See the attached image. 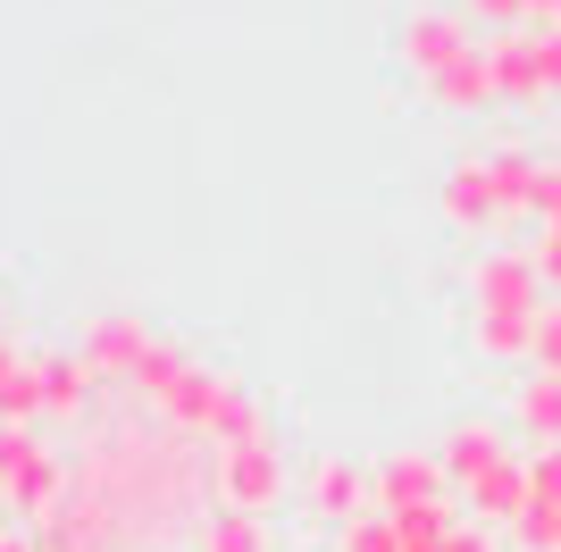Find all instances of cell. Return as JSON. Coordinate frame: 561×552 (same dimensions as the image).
I'll return each instance as SVG.
<instances>
[{
  "mask_svg": "<svg viewBox=\"0 0 561 552\" xmlns=\"http://www.w3.org/2000/svg\"><path fill=\"white\" fill-rule=\"evenodd\" d=\"M0 552H50V544H25V536H0Z\"/></svg>",
  "mask_w": 561,
  "mask_h": 552,
  "instance_id": "cell-23",
  "label": "cell"
},
{
  "mask_svg": "<svg viewBox=\"0 0 561 552\" xmlns=\"http://www.w3.org/2000/svg\"><path fill=\"white\" fill-rule=\"evenodd\" d=\"M512 427L528 436V452H553L561 444V377L553 368H528L512 386Z\"/></svg>",
  "mask_w": 561,
  "mask_h": 552,
  "instance_id": "cell-10",
  "label": "cell"
},
{
  "mask_svg": "<svg viewBox=\"0 0 561 552\" xmlns=\"http://www.w3.org/2000/svg\"><path fill=\"white\" fill-rule=\"evenodd\" d=\"M151 335H142V319L135 310H101L93 326H84V360H93V377H126V386H135V368L151 360Z\"/></svg>",
  "mask_w": 561,
  "mask_h": 552,
  "instance_id": "cell-8",
  "label": "cell"
},
{
  "mask_svg": "<svg viewBox=\"0 0 561 552\" xmlns=\"http://www.w3.org/2000/svg\"><path fill=\"white\" fill-rule=\"evenodd\" d=\"M34 377H43V411L50 418H76L84 393H93V360H84V352H76V360H34Z\"/></svg>",
  "mask_w": 561,
  "mask_h": 552,
  "instance_id": "cell-14",
  "label": "cell"
},
{
  "mask_svg": "<svg viewBox=\"0 0 561 552\" xmlns=\"http://www.w3.org/2000/svg\"><path fill=\"white\" fill-rule=\"evenodd\" d=\"M445 478L469 494L478 528H519V510H528V452L503 444V427H486V418L453 427L445 436Z\"/></svg>",
  "mask_w": 561,
  "mask_h": 552,
  "instance_id": "cell-1",
  "label": "cell"
},
{
  "mask_svg": "<svg viewBox=\"0 0 561 552\" xmlns=\"http://www.w3.org/2000/svg\"><path fill=\"white\" fill-rule=\"evenodd\" d=\"M427 503H453L445 452H386L377 460V510H427Z\"/></svg>",
  "mask_w": 561,
  "mask_h": 552,
  "instance_id": "cell-6",
  "label": "cell"
},
{
  "mask_svg": "<svg viewBox=\"0 0 561 552\" xmlns=\"http://www.w3.org/2000/svg\"><path fill=\"white\" fill-rule=\"evenodd\" d=\"M537 319L545 310H478L469 344L486 352V360H537Z\"/></svg>",
  "mask_w": 561,
  "mask_h": 552,
  "instance_id": "cell-11",
  "label": "cell"
},
{
  "mask_svg": "<svg viewBox=\"0 0 561 552\" xmlns=\"http://www.w3.org/2000/svg\"><path fill=\"white\" fill-rule=\"evenodd\" d=\"M445 209L461 218V227H478V218H503V176H494V160H453Z\"/></svg>",
  "mask_w": 561,
  "mask_h": 552,
  "instance_id": "cell-12",
  "label": "cell"
},
{
  "mask_svg": "<svg viewBox=\"0 0 561 552\" xmlns=\"http://www.w3.org/2000/svg\"><path fill=\"white\" fill-rule=\"evenodd\" d=\"M503 101H561V25H512L486 43Z\"/></svg>",
  "mask_w": 561,
  "mask_h": 552,
  "instance_id": "cell-2",
  "label": "cell"
},
{
  "mask_svg": "<svg viewBox=\"0 0 561 552\" xmlns=\"http://www.w3.org/2000/svg\"><path fill=\"white\" fill-rule=\"evenodd\" d=\"M469 25H494V34H512V25H528L537 18V0H453Z\"/></svg>",
  "mask_w": 561,
  "mask_h": 552,
  "instance_id": "cell-17",
  "label": "cell"
},
{
  "mask_svg": "<svg viewBox=\"0 0 561 552\" xmlns=\"http://www.w3.org/2000/svg\"><path fill=\"white\" fill-rule=\"evenodd\" d=\"M469 310H545V276L528 243H503V252L469 260Z\"/></svg>",
  "mask_w": 561,
  "mask_h": 552,
  "instance_id": "cell-5",
  "label": "cell"
},
{
  "mask_svg": "<svg viewBox=\"0 0 561 552\" xmlns=\"http://www.w3.org/2000/svg\"><path fill=\"white\" fill-rule=\"evenodd\" d=\"M528 368H553L561 377V301H545V319H537V360Z\"/></svg>",
  "mask_w": 561,
  "mask_h": 552,
  "instance_id": "cell-20",
  "label": "cell"
},
{
  "mask_svg": "<svg viewBox=\"0 0 561 552\" xmlns=\"http://www.w3.org/2000/svg\"><path fill=\"white\" fill-rule=\"evenodd\" d=\"M369 485L377 478H360V469H352V460H310V478H302V494H310V510H319V519H335V528H352V519H369Z\"/></svg>",
  "mask_w": 561,
  "mask_h": 552,
  "instance_id": "cell-9",
  "label": "cell"
},
{
  "mask_svg": "<svg viewBox=\"0 0 561 552\" xmlns=\"http://www.w3.org/2000/svg\"><path fill=\"white\" fill-rule=\"evenodd\" d=\"M461 50H478L461 9H411V18H402V59H411L420 76H445Z\"/></svg>",
  "mask_w": 561,
  "mask_h": 552,
  "instance_id": "cell-7",
  "label": "cell"
},
{
  "mask_svg": "<svg viewBox=\"0 0 561 552\" xmlns=\"http://www.w3.org/2000/svg\"><path fill=\"white\" fill-rule=\"evenodd\" d=\"M0 510H9V503H0Z\"/></svg>",
  "mask_w": 561,
  "mask_h": 552,
  "instance_id": "cell-25",
  "label": "cell"
},
{
  "mask_svg": "<svg viewBox=\"0 0 561 552\" xmlns=\"http://www.w3.org/2000/svg\"><path fill=\"white\" fill-rule=\"evenodd\" d=\"M528 252H537V276H545V285H561V218L537 234V243H528Z\"/></svg>",
  "mask_w": 561,
  "mask_h": 552,
  "instance_id": "cell-21",
  "label": "cell"
},
{
  "mask_svg": "<svg viewBox=\"0 0 561 552\" xmlns=\"http://www.w3.org/2000/svg\"><path fill=\"white\" fill-rule=\"evenodd\" d=\"M528 503H561V444L553 452H528Z\"/></svg>",
  "mask_w": 561,
  "mask_h": 552,
  "instance_id": "cell-19",
  "label": "cell"
},
{
  "mask_svg": "<svg viewBox=\"0 0 561 552\" xmlns=\"http://www.w3.org/2000/svg\"><path fill=\"white\" fill-rule=\"evenodd\" d=\"M427 92L445 101V110H486V101H503V84H494V59H486V43L478 50H461L445 76H427Z\"/></svg>",
  "mask_w": 561,
  "mask_h": 552,
  "instance_id": "cell-13",
  "label": "cell"
},
{
  "mask_svg": "<svg viewBox=\"0 0 561 552\" xmlns=\"http://www.w3.org/2000/svg\"><path fill=\"white\" fill-rule=\"evenodd\" d=\"M0 344H9V335H0Z\"/></svg>",
  "mask_w": 561,
  "mask_h": 552,
  "instance_id": "cell-24",
  "label": "cell"
},
{
  "mask_svg": "<svg viewBox=\"0 0 561 552\" xmlns=\"http://www.w3.org/2000/svg\"><path fill=\"white\" fill-rule=\"evenodd\" d=\"M0 503L34 510V519H50L68 503V469H59V452L34 427H0Z\"/></svg>",
  "mask_w": 561,
  "mask_h": 552,
  "instance_id": "cell-3",
  "label": "cell"
},
{
  "mask_svg": "<svg viewBox=\"0 0 561 552\" xmlns=\"http://www.w3.org/2000/svg\"><path fill=\"white\" fill-rule=\"evenodd\" d=\"M34 411H43V377H34V360H25V352L0 344V427H25Z\"/></svg>",
  "mask_w": 561,
  "mask_h": 552,
  "instance_id": "cell-15",
  "label": "cell"
},
{
  "mask_svg": "<svg viewBox=\"0 0 561 552\" xmlns=\"http://www.w3.org/2000/svg\"><path fill=\"white\" fill-rule=\"evenodd\" d=\"M445 552H494V536H486V528H453Z\"/></svg>",
  "mask_w": 561,
  "mask_h": 552,
  "instance_id": "cell-22",
  "label": "cell"
},
{
  "mask_svg": "<svg viewBox=\"0 0 561 552\" xmlns=\"http://www.w3.org/2000/svg\"><path fill=\"white\" fill-rule=\"evenodd\" d=\"M193 552H268V519H252V510H218V519H202V544Z\"/></svg>",
  "mask_w": 561,
  "mask_h": 552,
  "instance_id": "cell-16",
  "label": "cell"
},
{
  "mask_svg": "<svg viewBox=\"0 0 561 552\" xmlns=\"http://www.w3.org/2000/svg\"><path fill=\"white\" fill-rule=\"evenodd\" d=\"M210 485H218V510H252V519H268L277 494H285L277 444H227V452L210 460Z\"/></svg>",
  "mask_w": 561,
  "mask_h": 552,
  "instance_id": "cell-4",
  "label": "cell"
},
{
  "mask_svg": "<svg viewBox=\"0 0 561 552\" xmlns=\"http://www.w3.org/2000/svg\"><path fill=\"white\" fill-rule=\"evenodd\" d=\"M512 536H519L528 552H561V503H528Z\"/></svg>",
  "mask_w": 561,
  "mask_h": 552,
  "instance_id": "cell-18",
  "label": "cell"
}]
</instances>
